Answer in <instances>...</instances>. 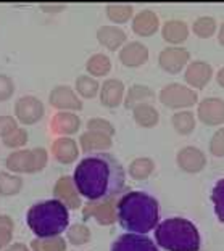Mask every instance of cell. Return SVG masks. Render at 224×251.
Wrapping results in <instances>:
<instances>
[{
  "instance_id": "cell-27",
  "label": "cell",
  "mask_w": 224,
  "mask_h": 251,
  "mask_svg": "<svg viewBox=\"0 0 224 251\" xmlns=\"http://www.w3.org/2000/svg\"><path fill=\"white\" fill-rule=\"evenodd\" d=\"M171 123H173V127L177 134L181 135H189L194 132L195 129V116L192 111L189 110H182V111H176L173 118H171Z\"/></svg>"
},
{
  "instance_id": "cell-21",
  "label": "cell",
  "mask_w": 224,
  "mask_h": 251,
  "mask_svg": "<svg viewBox=\"0 0 224 251\" xmlns=\"http://www.w3.org/2000/svg\"><path fill=\"white\" fill-rule=\"evenodd\" d=\"M97 41L105 49L114 52V50H121V47L126 44V41H128V37H126V32L121 27L100 26L99 31H97Z\"/></svg>"
},
{
  "instance_id": "cell-14",
  "label": "cell",
  "mask_w": 224,
  "mask_h": 251,
  "mask_svg": "<svg viewBox=\"0 0 224 251\" xmlns=\"http://www.w3.org/2000/svg\"><path fill=\"white\" fill-rule=\"evenodd\" d=\"M177 166L187 174H198L206 166L205 153L197 147H184L176 156Z\"/></svg>"
},
{
  "instance_id": "cell-29",
  "label": "cell",
  "mask_w": 224,
  "mask_h": 251,
  "mask_svg": "<svg viewBox=\"0 0 224 251\" xmlns=\"http://www.w3.org/2000/svg\"><path fill=\"white\" fill-rule=\"evenodd\" d=\"M107 16L114 25H124L133 18L134 8L129 3H110L107 5Z\"/></svg>"
},
{
  "instance_id": "cell-32",
  "label": "cell",
  "mask_w": 224,
  "mask_h": 251,
  "mask_svg": "<svg viewBox=\"0 0 224 251\" xmlns=\"http://www.w3.org/2000/svg\"><path fill=\"white\" fill-rule=\"evenodd\" d=\"M66 240L60 235L50 238H34L29 245L31 251H66Z\"/></svg>"
},
{
  "instance_id": "cell-4",
  "label": "cell",
  "mask_w": 224,
  "mask_h": 251,
  "mask_svg": "<svg viewBox=\"0 0 224 251\" xmlns=\"http://www.w3.org/2000/svg\"><path fill=\"white\" fill-rule=\"evenodd\" d=\"M155 240L166 251H200V233L194 222L184 218H169L155 227Z\"/></svg>"
},
{
  "instance_id": "cell-19",
  "label": "cell",
  "mask_w": 224,
  "mask_h": 251,
  "mask_svg": "<svg viewBox=\"0 0 224 251\" xmlns=\"http://www.w3.org/2000/svg\"><path fill=\"white\" fill-rule=\"evenodd\" d=\"M100 101L107 108H118L124 101V84L119 79H107L100 87Z\"/></svg>"
},
{
  "instance_id": "cell-22",
  "label": "cell",
  "mask_w": 224,
  "mask_h": 251,
  "mask_svg": "<svg viewBox=\"0 0 224 251\" xmlns=\"http://www.w3.org/2000/svg\"><path fill=\"white\" fill-rule=\"evenodd\" d=\"M79 145H81V150L87 155V153H92V151H103V150L112 148L113 139L103 132L85 130L81 135V139H79Z\"/></svg>"
},
{
  "instance_id": "cell-7",
  "label": "cell",
  "mask_w": 224,
  "mask_h": 251,
  "mask_svg": "<svg viewBox=\"0 0 224 251\" xmlns=\"http://www.w3.org/2000/svg\"><path fill=\"white\" fill-rule=\"evenodd\" d=\"M116 198L110 200H95V201H87L83 208V218L95 219L100 226H112L118 221L116 216Z\"/></svg>"
},
{
  "instance_id": "cell-43",
  "label": "cell",
  "mask_w": 224,
  "mask_h": 251,
  "mask_svg": "<svg viewBox=\"0 0 224 251\" xmlns=\"http://www.w3.org/2000/svg\"><path fill=\"white\" fill-rule=\"evenodd\" d=\"M44 11H63L65 5H41Z\"/></svg>"
},
{
  "instance_id": "cell-36",
  "label": "cell",
  "mask_w": 224,
  "mask_h": 251,
  "mask_svg": "<svg viewBox=\"0 0 224 251\" xmlns=\"http://www.w3.org/2000/svg\"><path fill=\"white\" fill-rule=\"evenodd\" d=\"M15 222L10 216H0V250H5L13 238Z\"/></svg>"
},
{
  "instance_id": "cell-17",
  "label": "cell",
  "mask_w": 224,
  "mask_h": 251,
  "mask_svg": "<svg viewBox=\"0 0 224 251\" xmlns=\"http://www.w3.org/2000/svg\"><path fill=\"white\" fill-rule=\"evenodd\" d=\"M81 127V119L73 111H58L52 116L50 129L56 135H71L76 134Z\"/></svg>"
},
{
  "instance_id": "cell-8",
  "label": "cell",
  "mask_w": 224,
  "mask_h": 251,
  "mask_svg": "<svg viewBox=\"0 0 224 251\" xmlns=\"http://www.w3.org/2000/svg\"><path fill=\"white\" fill-rule=\"evenodd\" d=\"M44 113H45L44 103L37 99V97H34V95L21 97V99L16 100V103H15L16 121L26 124V126L39 123L42 119Z\"/></svg>"
},
{
  "instance_id": "cell-6",
  "label": "cell",
  "mask_w": 224,
  "mask_h": 251,
  "mask_svg": "<svg viewBox=\"0 0 224 251\" xmlns=\"http://www.w3.org/2000/svg\"><path fill=\"white\" fill-rule=\"evenodd\" d=\"M158 99L162 101V105L171 108V110H182V108H191L197 103L198 95L187 85L173 82L165 85Z\"/></svg>"
},
{
  "instance_id": "cell-45",
  "label": "cell",
  "mask_w": 224,
  "mask_h": 251,
  "mask_svg": "<svg viewBox=\"0 0 224 251\" xmlns=\"http://www.w3.org/2000/svg\"><path fill=\"white\" fill-rule=\"evenodd\" d=\"M218 41H220V44L224 47V23L221 25L220 31H218Z\"/></svg>"
},
{
  "instance_id": "cell-18",
  "label": "cell",
  "mask_w": 224,
  "mask_h": 251,
  "mask_svg": "<svg viewBox=\"0 0 224 251\" xmlns=\"http://www.w3.org/2000/svg\"><path fill=\"white\" fill-rule=\"evenodd\" d=\"M52 155L61 164H71L79 156V147L71 137H58L52 144Z\"/></svg>"
},
{
  "instance_id": "cell-39",
  "label": "cell",
  "mask_w": 224,
  "mask_h": 251,
  "mask_svg": "<svg viewBox=\"0 0 224 251\" xmlns=\"http://www.w3.org/2000/svg\"><path fill=\"white\" fill-rule=\"evenodd\" d=\"M210 153L216 158L224 156V127L218 129L210 140Z\"/></svg>"
},
{
  "instance_id": "cell-34",
  "label": "cell",
  "mask_w": 224,
  "mask_h": 251,
  "mask_svg": "<svg viewBox=\"0 0 224 251\" xmlns=\"http://www.w3.org/2000/svg\"><path fill=\"white\" fill-rule=\"evenodd\" d=\"M66 240L74 247H81L90 242V229L84 224H74L66 229Z\"/></svg>"
},
{
  "instance_id": "cell-41",
  "label": "cell",
  "mask_w": 224,
  "mask_h": 251,
  "mask_svg": "<svg viewBox=\"0 0 224 251\" xmlns=\"http://www.w3.org/2000/svg\"><path fill=\"white\" fill-rule=\"evenodd\" d=\"M18 129V121L13 116H0V137H7L13 130Z\"/></svg>"
},
{
  "instance_id": "cell-10",
  "label": "cell",
  "mask_w": 224,
  "mask_h": 251,
  "mask_svg": "<svg viewBox=\"0 0 224 251\" xmlns=\"http://www.w3.org/2000/svg\"><path fill=\"white\" fill-rule=\"evenodd\" d=\"M54 198L61 201L68 209H78L83 206V197L78 192L71 176H63L54 187Z\"/></svg>"
},
{
  "instance_id": "cell-12",
  "label": "cell",
  "mask_w": 224,
  "mask_h": 251,
  "mask_svg": "<svg viewBox=\"0 0 224 251\" xmlns=\"http://www.w3.org/2000/svg\"><path fill=\"white\" fill-rule=\"evenodd\" d=\"M110 251H160L157 243L147 235L123 233L112 243Z\"/></svg>"
},
{
  "instance_id": "cell-2",
  "label": "cell",
  "mask_w": 224,
  "mask_h": 251,
  "mask_svg": "<svg viewBox=\"0 0 224 251\" xmlns=\"http://www.w3.org/2000/svg\"><path fill=\"white\" fill-rule=\"evenodd\" d=\"M116 216L119 226L129 233L145 235L158 226V201L145 192H128L118 200Z\"/></svg>"
},
{
  "instance_id": "cell-3",
  "label": "cell",
  "mask_w": 224,
  "mask_h": 251,
  "mask_svg": "<svg viewBox=\"0 0 224 251\" xmlns=\"http://www.w3.org/2000/svg\"><path fill=\"white\" fill-rule=\"evenodd\" d=\"M26 221L36 237H58L70 227V213L58 200H44L29 208Z\"/></svg>"
},
{
  "instance_id": "cell-37",
  "label": "cell",
  "mask_w": 224,
  "mask_h": 251,
  "mask_svg": "<svg viewBox=\"0 0 224 251\" xmlns=\"http://www.w3.org/2000/svg\"><path fill=\"white\" fill-rule=\"evenodd\" d=\"M28 139H29V137H28V130L23 127H18L11 134H8L7 137H3L2 142H3V145L8 148H21L28 144Z\"/></svg>"
},
{
  "instance_id": "cell-20",
  "label": "cell",
  "mask_w": 224,
  "mask_h": 251,
  "mask_svg": "<svg viewBox=\"0 0 224 251\" xmlns=\"http://www.w3.org/2000/svg\"><path fill=\"white\" fill-rule=\"evenodd\" d=\"M160 27L158 15L152 10H142L133 18V31L140 37H150Z\"/></svg>"
},
{
  "instance_id": "cell-24",
  "label": "cell",
  "mask_w": 224,
  "mask_h": 251,
  "mask_svg": "<svg viewBox=\"0 0 224 251\" xmlns=\"http://www.w3.org/2000/svg\"><path fill=\"white\" fill-rule=\"evenodd\" d=\"M133 116L137 126L145 129H152L158 124L160 115L158 110L152 103H139L133 108Z\"/></svg>"
},
{
  "instance_id": "cell-9",
  "label": "cell",
  "mask_w": 224,
  "mask_h": 251,
  "mask_svg": "<svg viewBox=\"0 0 224 251\" xmlns=\"http://www.w3.org/2000/svg\"><path fill=\"white\" fill-rule=\"evenodd\" d=\"M191 53L184 47H166L158 55V65L168 74H177L187 68Z\"/></svg>"
},
{
  "instance_id": "cell-5",
  "label": "cell",
  "mask_w": 224,
  "mask_h": 251,
  "mask_svg": "<svg viewBox=\"0 0 224 251\" xmlns=\"http://www.w3.org/2000/svg\"><path fill=\"white\" fill-rule=\"evenodd\" d=\"M49 153L45 148L37 147L31 150H16L10 153L5 161V166L10 173L15 174H34L41 173L47 166Z\"/></svg>"
},
{
  "instance_id": "cell-31",
  "label": "cell",
  "mask_w": 224,
  "mask_h": 251,
  "mask_svg": "<svg viewBox=\"0 0 224 251\" xmlns=\"http://www.w3.org/2000/svg\"><path fill=\"white\" fill-rule=\"evenodd\" d=\"M100 90V84L95 77L89 76V74H83L76 79V92L83 97V99H94Z\"/></svg>"
},
{
  "instance_id": "cell-15",
  "label": "cell",
  "mask_w": 224,
  "mask_h": 251,
  "mask_svg": "<svg viewBox=\"0 0 224 251\" xmlns=\"http://www.w3.org/2000/svg\"><path fill=\"white\" fill-rule=\"evenodd\" d=\"M184 77H186V82L189 84L191 89L202 90L211 81V77H213V68L206 61H200V60L192 61L187 65Z\"/></svg>"
},
{
  "instance_id": "cell-44",
  "label": "cell",
  "mask_w": 224,
  "mask_h": 251,
  "mask_svg": "<svg viewBox=\"0 0 224 251\" xmlns=\"http://www.w3.org/2000/svg\"><path fill=\"white\" fill-rule=\"evenodd\" d=\"M216 81H218V84H220L221 87L224 89V66L221 68L220 71H218V74H216Z\"/></svg>"
},
{
  "instance_id": "cell-1",
  "label": "cell",
  "mask_w": 224,
  "mask_h": 251,
  "mask_svg": "<svg viewBox=\"0 0 224 251\" xmlns=\"http://www.w3.org/2000/svg\"><path fill=\"white\" fill-rule=\"evenodd\" d=\"M81 197L87 201L110 200L121 195L126 188V171L113 155L97 153L83 158L73 176Z\"/></svg>"
},
{
  "instance_id": "cell-33",
  "label": "cell",
  "mask_w": 224,
  "mask_h": 251,
  "mask_svg": "<svg viewBox=\"0 0 224 251\" xmlns=\"http://www.w3.org/2000/svg\"><path fill=\"white\" fill-rule=\"evenodd\" d=\"M192 32L200 39H210L216 34V20L211 16H200L194 21Z\"/></svg>"
},
{
  "instance_id": "cell-11",
  "label": "cell",
  "mask_w": 224,
  "mask_h": 251,
  "mask_svg": "<svg viewBox=\"0 0 224 251\" xmlns=\"http://www.w3.org/2000/svg\"><path fill=\"white\" fill-rule=\"evenodd\" d=\"M197 116L206 126L224 124V100L218 97L203 99L197 106Z\"/></svg>"
},
{
  "instance_id": "cell-40",
  "label": "cell",
  "mask_w": 224,
  "mask_h": 251,
  "mask_svg": "<svg viewBox=\"0 0 224 251\" xmlns=\"http://www.w3.org/2000/svg\"><path fill=\"white\" fill-rule=\"evenodd\" d=\"M15 92V84L13 79L5 76V74H0V101L8 100Z\"/></svg>"
},
{
  "instance_id": "cell-42",
  "label": "cell",
  "mask_w": 224,
  "mask_h": 251,
  "mask_svg": "<svg viewBox=\"0 0 224 251\" xmlns=\"http://www.w3.org/2000/svg\"><path fill=\"white\" fill-rule=\"evenodd\" d=\"M3 251H31V248L25 243H11Z\"/></svg>"
},
{
  "instance_id": "cell-30",
  "label": "cell",
  "mask_w": 224,
  "mask_h": 251,
  "mask_svg": "<svg viewBox=\"0 0 224 251\" xmlns=\"http://www.w3.org/2000/svg\"><path fill=\"white\" fill-rule=\"evenodd\" d=\"M23 190V179L16 174L0 173V195L13 197Z\"/></svg>"
},
{
  "instance_id": "cell-28",
  "label": "cell",
  "mask_w": 224,
  "mask_h": 251,
  "mask_svg": "<svg viewBox=\"0 0 224 251\" xmlns=\"http://www.w3.org/2000/svg\"><path fill=\"white\" fill-rule=\"evenodd\" d=\"M153 169H155V163L152 158H136L134 161L129 164L128 174L134 180H145L150 177Z\"/></svg>"
},
{
  "instance_id": "cell-35",
  "label": "cell",
  "mask_w": 224,
  "mask_h": 251,
  "mask_svg": "<svg viewBox=\"0 0 224 251\" xmlns=\"http://www.w3.org/2000/svg\"><path fill=\"white\" fill-rule=\"evenodd\" d=\"M211 201H213L216 218L220 222H224V179L218 180L211 192Z\"/></svg>"
},
{
  "instance_id": "cell-38",
  "label": "cell",
  "mask_w": 224,
  "mask_h": 251,
  "mask_svg": "<svg viewBox=\"0 0 224 251\" xmlns=\"http://www.w3.org/2000/svg\"><path fill=\"white\" fill-rule=\"evenodd\" d=\"M87 130H94V132H103L107 135H114V127L108 119L103 118H92L87 121Z\"/></svg>"
},
{
  "instance_id": "cell-16",
  "label": "cell",
  "mask_w": 224,
  "mask_h": 251,
  "mask_svg": "<svg viewBox=\"0 0 224 251\" xmlns=\"http://www.w3.org/2000/svg\"><path fill=\"white\" fill-rule=\"evenodd\" d=\"M148 60V49L142 42H128L119 50V61L128 68H139Z\"/></svg>"
},
{
  "instance_id": "cell-26",
  "label": "cell",
  "mask_w": 224,
  "mask_h": 251,
  "mask_svg": "<svg viewBox=\"0 0 224 251\" xmlns=\"http://www.w3.org/2000/svg\"><path fill=\"white\" fill-rule=\"evenodd\" d=\"M85 70L92 77H103L112 71V60L105 53H94L85 63Z\"/></svg>"
},
{
  "instance_id": "cell-25",
  "label": "cell",
  "mask_w": 224,
  "mask_h": 251,
  "mask_svg": "<svg viewBox=\"0 0 224 251\" xmlns=\"http://www.w3.org/2000/svg\"><path fill=\"white\" fill-rule=\"evenodd\" d=\"M153 99V90L148 87V85H143V84H134L131 85L126 92L124 97V106L133 110L136 105L139 103H148V100Z\"/></svg>"
},
{
  "instance_id": "cell-13",
  "label": "cell",
  "mask_w": 224,
  "mask_h": 251,
  "mask_svg": "<svg viewBox=\"0 0 224 251\" xmlns=\"http://www.w3.org/2000/svg\"><path fill=\"white\" fill-rule=\"evenodd\" d=\"M50 105L56 108V110H73L79 111L83 110V100L81 97L70 87V85H56L52 89L49 95Z\"/></svg>"
},
{
  "instance_id": "cell-23",
  "label": "cell",
  "mask_w": 224,
  "mask_h": 251,
  "mask_svg": "<svg viewBox=\"0 0 224 251\" xmlns=\"http://www.w3.org/2000/svg\"><path fill=\"white\" fill-rule=\"evenodd\" d=\"M162 36L168 44L179 45L187 41L189 37V26L187 23L181 20H169L162 27Z\"/></svg>"
}]
</instances>
